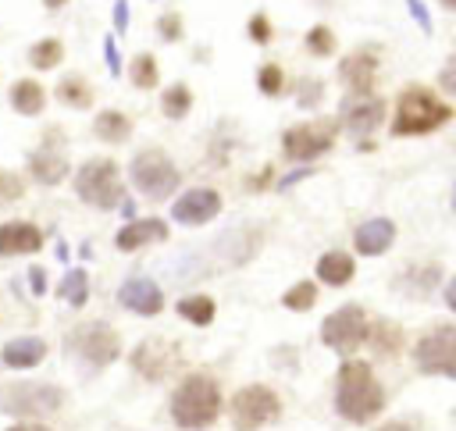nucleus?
Segmentation results:
<instances>
[{
	"instance_id": "nucleus-43",
	"label": "nucleus",
	"mask_w": 456,
	"mask_h": 431,
	"mask_svg": "<svg viewBox=\"0 0 456 431\" xmlns=\"http://www.w3.org/2000/svg\"><path fill=\"white\" fill-rule=\"evenodd\" d=\"M438 85H442L449 96H456V53L442 64V71H438Z\"/></svg>"
},
{
	"instance_id": "nucleus-41",
	"label": "nucleus",
	"mask_w": 456,
	"mask_h": 431,
	"mask_svg": "<svg viewBox=\"0 0 456 431\" xmlns=\"http://www.w3.org/2000/svg\"><path fill=\"white\" fill-rule=\"evenodd\" d=\"M25 281H28V292H32V296H46V289H50L46 267H39V264H32V267L25 271Z\"/></svg>"
},
{
	"instance_id": "nucleus-47",
	"label": "nucleus",
	"mask_w": 456,
	"mask_h": 431,
	"mask_svg": "<svg viewBox=\"0 0 456 431\" xmlns=\"http://www.w3.org/2000/svg\"><path fill=\"white\" fill-rule=\"evenodd\" d=\"M378 431H406L403 424H385V427H378Z\"/></svg>"
},
{
	"instance_id": "nucleus-5",
	"label": "nucleus",
	"mask_w": 456,
	"mask_h": 431,
	"mask_svg": "<svg viewBox=\"0 0 456 431\" xmlns=\"http://www.w3.org/2000/svg\"><path fill=\"white\" fill-rule=\"evenodd\" d=\"M71 189L93 210H114L125 199L121 167L110 157H89V160H82L75 167V175H71Z\"/></svg>"
},
{
	"instance_id": "nucleus-25",
	"label": "nucleus",
	"mask_w": 456,
	"mask_h": 431,
	"mask_svg": "<svg viewBox=\"0 0 456 431\" xmlns=\"http://www.w3.org/2000/svg\"><path fill=\"white\" fill-rule=\"evenodd\" d=\"M25 61H28V68H36V71H53V68H61V61H64V43H61L57 36H43V39H36V43L28 46Z\"/></svg>"
},
{
	"instance_id": "nucleus-34",
	"label": "nucleus",
	"mask_w": 456,
	"mask_h": 431,
	"mask_svg": "<svg viewBox=\"0 0 456 431\" xmlns=\"http://www.w3.org/2000/svg\"><path fill=\"white\" fill-rule=\"evenodd\" d=\"M281 85H285V75H281L278 64H260V68H256V89H260L264 96H278Z\"/></svg>"
},
{
	"instance_id": "nucleus-36",
	"label": "nucleus",
	"mask_w": 456,
	"mask_h": 431,
	"mask_svg": "<svg viewBox=\"0 0 456 431\" xmlns=\"http://www.w3.org/2000/svg\"><path fill=\"white\" fill-rule=\"evenodd\" d=\"M321 96H324V82L321 78H299V85H296V103L299 107H317Z\"/></svg>"
},
{
	"instance_id": "nucleus-33",
	"label": "nucleus",
	"mask_w": 456,
	"mask_h": 431,
	"mask_svg": "<svg viewBox=\"0 0 456 431\" xmlns=\"http://www.w3.org/2000/svg\"><path fill=\"white\" fill-rule=\"evenodd\" d=\"M281 303H285L289 310H310V306L317 303V285H314V281H299V285H292V289L281 296Z\"/></svg>"
},
{
	"instance_id": "nucleus-27",
	"label": "nucleus",
	"mask_w": 456,
	"mask_h": 431,
	"mask_svg": "<svg viewBox=\"0 0 456 431\" xmlns=\"http://www.w3.org/2000/svg\"><path fill=\"white\" fill-rule=\"evenodd\" d=\"M353 256L349 253H338V249H331V253H324L321 260H317V278L324 281V285H346L349 278H353Z\"/></svg>"
},
{
	"instance_id": "nucleus-4",
	"label": "nucleus",
	"mask_w": 456,
	"mask_h": 431,
	"mask_svg": "<svg viewBox=\"0 0 456 431\" xmlns=\"http://www.w3.org/2000/svg\"><path fill=\"white\" fill-rule=\"evenodd\" d=\"M452 118V107L438 100L428 85H406L395 100V118H392V135H424L442 128Z\"/></svg>"
},
{
	"instance_id": "nucleus-9",
	"label": "nucleus",
	"mask_w": 456,
	"mask_h": 431,
	"mask_svg": "<svg viewBox=\"0 0 456 431\" xmlns=\"http://www.w3.org/2000/svg\"><path fill=\"white\" fill-rule=\"evenodd\" d=\"M25 175H28L36 185H46V189L61 185V182L71 175V164H68V157H64V146H61V132H57V128H50L46 139H43L36 150H28V157H25Z\"/></svg>"
},
{
	"instance_id": "nucleus-24",
	"label": "nucleus",
	"mask_w": 456,
	"mask_h": 431,
	"mask_svg": "<svg viewBox=\"0 0 456 431\" xmlns=\"http://www.w3.org/2000/svg\"><path fill=\"white\" fill-rule=\"evenodd\" d=\"M53 96H57V103H64L71 110L93 107V85L82 75H61V82L53 85Z\"/></svg>"
},
{
	"instance_id": "nucleus-42",
	"label": "nucleus",
	"mask_w": 456,
	"mask_h": 431,
	"mask_svg": "<svg viewBox=\"0 0 456 431\" xmlns=\"http://www.w3.org/2000/svg\"><path fill=\"white\" fill-rule=\"evenodd\" d=\"M110 21H114V36H125V32H128V21H132V7H128V0H114Z\"/></svg>"
},
{
	"instance_id": "nucleus-3",
	"label": "nucleus",
	"mask_w": 456,
	"mask_h": 431,
	"mask_svg": "<svg viewBox=\"0 0 456 431\" xmlns=\"http://www.w3.org/2000/svg\"><path fill=\"white\" fill-rule=\"evenodd\" d=\"M221 413V388L210 374H185L171 392V420L182 431H200Z\"/></svg>"
},
{
	"instance_id": "nucleus-45",
	"label": "nucleus",
	"mask_w": 456,
	"mask_h": 431,
	"mask_svg": "<svg viewBox=\"0 0 456 431\" xmlns=\"http://www.w3.org/2000/svg\"><path fill=\"white\" fill-rule=\"evenodd\" d=\"M445 303H449V310H456V278L445 285Z\"/></svg>"
},
{
	"instance_id": "nucleus-37",
	"label": "nucleus",
	"mask_w": 456,
	"mask_h": 431,
	"mask_svg": "<svg viewBox=\"0 0 456 431\" xmlns=\"http://www.w3.org/2000/svg\"><path fill=\"white\" fill-rule=\"evenodd\" d=\"M100 50H103V64H107L110 78H118V75L125 71V61H121V50H118V43H114V32H107V36L100 39Z\"/></svg>"
},
{
	"instance_id": "nucleus-15",
	"label": "nucleus",
	"mask_w": 456,
	"mask_h": 431,
	"mask_svg": "<svg viewBox=\"0 0 456 431\" xmlns=\"http://www.w3.org/2000/svg\"><path fill=\"white\" fill-rule=\"evenodd\" d=\"M338 118H342V125L353 132V135H367V132H374L378 125H381V118H385V100L381 96H374V93H367V96H342V103H338Z\"/></svg>"
},
{
	"instance_id": "nucleus-12",
	"label": "nucleus",
	"mask_w": 456,
	"mask_h": 431,
	"mask_svg": "<svg viewBox=\"0 0 456 431\" xmlns=\"http://www.w3.org/2000/svg\"><path fill=\"white\" fill-rule=\"evenodd\" d=\"M321 338H324V346L335 349V353H353V349H360V346L367 342V317H363V310H360V306H342V310L328 313L324 324H321Z\"/></svg>"
},
{
	"instance_id": "nucleus-35",
	"label": "nucleus",
	"mask_w": 456,
	"mask_h": 431,
	"mask_svg": "<svg viewBox=\"0 0 456 431\" xmlns=\"http://www.w3.org/2000/svg\"><path fill=\"white\" fill-rule=\"evenodd\" d=\"M182 14L178 11H164L160 18H157V36L164 39V43H178L182 39Z\"/></svg>"
},
{
	"instance_id": "nucleus-1",
	"label": "nucleus",
	"mask_w": 456,
	"mask_h": 431,
	"mask_svg": "<svg viewBox=\"0 0 456 431\" xmlns=\"http://www.w3.org/2000/svg\"><path fill=\"white\" fill-rule=\"evenodd\" d=\"M68 403V392L57 381H36V378H21V381H4L0 385V413L11 420H36L46 424L53 413H61Z\"/></svg>"
},
{
	"instance_id": "nucleus-32",
	"label": "nucleus",
	"mask_w": 456,
	"mask_h": 431,
	"mask_svg": "<svg viewBox=\"0 0 456 431\" xmlns=\"http://www.w3.org/2000/svg\"><path fill=\"white\" fill-rule=\"evenodd\" d=\"M306 50H310L314 57H331V53H335V32H331L328 25H314V28L306 32Z\"/></svg>"
},
{
	"instance_id": "nucleus-7",
	"label": "nucleus",
	"mask_w": 456,
	"mask_h": 431,
	"mask_svg": "<svg viewBox=\"0 0 456 431\" xmlns=\"http://www.w3.org/2000/svg\"><path fill=\"white\" fill-rule=\"evenodd\" d=\"M128 178L135 185V192H142L146 199L160 203L178 189V167L171 164V157L164 150H139L128 164Z\"/></svg>"
},
{
	"instance_id": "nucleus-10",
	"label": "nucleus",
	"mask_w": 456,
	"mask_h": 431,
	"mask_svg": "<svg viewBox=\"0 0 456 431\" xmlns=\"http://www.w3.org/2000/svg\"><path fill=\"white\" fill-rule=\"evenodd\" d=\"M278 395L267 385H246L232 395V424L239 431H256L278 417Z\"/></svg>"
},
{
	"instance_id": "nucleus-8",
	"label": "nucleus",
	"mask_w": 456,
	"mask_h": 431,
	"mask_svg": "<svg viewBox=\"0 0 456 431\" xmlns=\"http://www.w3.org/2000/svg\"><path fill=\"white\" fill-rule=\"evenodd\" d=\"M335 135H338V121L335 118L303 121V125H292L281 135V150L292 160H314V157H321V153H328L335 146Z\"/></svg>"
},
{
	"instance_id": "nucleus-29",
	"label": "nucleus",
	"mask_w": 456,
	"mask_h": 431,
	"mask_svg": "<svg viewBox=\"0 0 456 431\" xmlns=\"http://www.w3.org/2000/svg\"><path fill=\"white\" fill-rule=\"evenodd\" d=\"M128 78H132V85L135 89H157V82H160V68H157V57L153 53H135L132 61H128Z\"/></svg>"
},
{
	"instance_id": "nucleus-48",
	"label": "nucleus",
	"mask_w": 456,
	"mask_h": 431,
	"mask_svg": "<svg viewBox=\"0 0 456 431\" xmlns=\"http://www.w3.org/2000/svg\"><path fill=\"white\" fill-rule=\"evenodd\" d=\"M438 4H442L445 11H456V0H438Z\"/></svg>"
},
{
	"instance_id": "nucleus-38",
	"label": "nucleus",
	"mask_w": 456,
	"mask_h": 431,
	"mask_svg": "<svg viewBox=\"0 0 456 431\" xmlns=\"http://www.w3.org/2000/svg\"><path fill=\"white\" fill-rule=\"evenodd\" d=\"M367 335H370V342H378V349H381L385 356H388V353H392V349L399 346V331H395V328H392L388 321H381V324H374V328H370Z\"/></svg>"
},
{
	"instance_id": "nucleus-39",
	"label": "nucleus",
	"mask_w": 456,
	"mask_h": 431,
	"mask_svg": "<svg viewBox=\"0 0 456 431\" xmlns=\"http://www.w3.org/2000/svg\"><path fill=\"white\" fill-rule=\"evenodd\" d=\"M246 32H249V39L256 43V46H267L271 43V36H274V28H271V21H267V14H253L249 21H246Z\"/></svg>"
},
{
	"instance_id": "nucleus-2",
	"label": "nucleus",
	"mask_w": 456,
	"mask_h": 431,
	"mask_svg": "<svg viewBox=\"0 0 456 431\" xmlns=\"http://www.w3.org/2000/svg\"><path fill=\"white\" fill-rule=\"evenodd\" d=\"M385 406V392L370 370V363L363 360H349L338 367V378H335V410L346 417V420H370L378 417Z\"/></svg>"
},
{
	"instance_id": "nucleus-14",
	"label": "nucleus",
	"mask_w": 456,
	"mask_h": 431,
	"mask_svg": "<svg viewBox=\"0 0 456 431\" xmlns=\"http://www.w3.org/2000/svg\"><path fill=\"white\" fill-rule=\"evenodd\" d=\"M43 242H46V235L36 221H21V217L0 221V260L32 256V253L43 249Z\"/></svg>"
},
{
	"instance_id": "nucleus-17",
	"label": "nucleus",
	"mask_w": 456,
	"mask_h": 431,
	"mask_svg": "<svg viewBox=\"0 0 456 431\" xmlns=\"http://www.w3.org/2000/svg\"><path fill=\"white\" fill-rule=\"evenodd\" d=\"M50 356V342L43 335H14L0 346V367L4 370H32Z\"/></svg>"
},
{
	"instance_id": "nucleus-16",
	"label": "nucleus",
	"mask_w": 456,
	"mask_h": 431,
	"mask_svg": "<svg viewBox=\"0 0 456 431\" xmlns=\"http://www.w3.org/2000/svg\"><path fill=\"white\" fill-rule=\"evenodd\" d=\"M118 303H121L125 310L139 313V317H157V313L164 310V292H160V285H157L153 278L135 274V278H125V281H121Z\"/></svg>"
},
{
	"instance_id": "nucleus-22",
	"label": "nucleus",
	"mask_w": 456,
	"mask_h": 431,
	"mask_svg": "<svg viewBox=\"0 0 456 431\" xmlns=\"http://www.w3.org/2000/svg\"><path fill=\"white\" fill-rule=\"evenodd\" d=\"M7 103H11L14 114L36 118V114H43V107H46V89H43V82H36V78H18V82L11 85V93H7Z\"/></svg>"
},
{
	"instance_id": "nucleus-40",
	"label": "nucleus",
	"mask_w": 456,
	"mask_h": 431,
	"mask_svg": "<svg viewBox=\"0 0 456 431\" xmlns=\"http://www.w3.org/2000/svg\"><path fill=\"white\" fill-rule=\"evenodd\" d=\"M406 11H410V18L417 21V28H420V32H428V36L435 32V21H431V14H428V4H424V0H406Z\"/></svg>"
},
{
	"instance_id": "nucleus-13",
	"label": "nucleus",
	"mask_w": 456,
	"mask_h": 431,
	"mask_svg": "<svg viewBox=\"0 0 456 431\" xmlns=\"http://www.w3.org/2000/svg\"><path fill=\"white\" fill-rule=\"evenodd\" d=\"M128 363H132V370L142 374L146 381H164V378L175 370V363H178V349H175V342H167V338H142V342L128 353Z\"/></svg>"
},
{
	"instance_id": "nucleus-28",
	"label": "nucleus",
	"mask_w": 456,
	"mask_h": 431,
	"mask_svg": "<svg viewBox=\"0 0 456 431\" xmlns=\"http://www.w3.org/2000/svg\"><path fill=\"white\" fill-rule=\"evenodd\" d=\"M192 110V89L185 82H175L160 93V114L171 118V121H182L185 114Z\"/></svg>"
},
{
	"instance_id": "nucleus-20",
	"label": "nucleus",
	"mask_w": 456,
	"mask_h": 431,
	"mask_svg": "<svg viewBox=\"0 0 456 431\" xmlns=\"http://www.w3.org/2000/svg\"><path fill=\"white\" fill-rule=\"evenodd\" d=\"M374 68H378V57H374V50L363 46V50H353L342 57L338 75L356 96H367V93H374Z\"/></svg>"
},
{
	"instance_id": "nucleus-11",
	"label": "nucleus",
	"mask_w": 456,
	"mask_h": 431,
	"mask_svg": "<svg viewBox=\"0 0 456 431\" xmlns=\"http://www.w3.org/2000/svg\"><path fill=\"white\" fill-rule=\"evenodd\" d=\"M413 360L424 374H445L456 378V328L452 324H438L435 331L420 335V342L413 346Z\"/></svg>"
},
{
	"instance_id": "nucleus-6",
	"label": "nucleus",
	"mask_w": 456,
	"mask_h": 431,
	"mask_svg": "<svg viewBox=\"0 0 456 431\" xmlns=\"http://www.w3.org/2000/svg\"><path fill=\"white\" fill-rule=\"evenodd\" d=\"M64 349L86 370H107L121 356V338L107 321H82V324H75L68 331Z\"/></svg>"
},
{
	"instance_id": "nucleus-46",
	"label": "nucleus",
	"mask_w": 456,
	"mask_h": 431,
	"mask_svg": "<svg viewBox=\"0 0 456 431\" xmlns=\"http://www.w3.org/2000/svg\"><path fill=\"white\" fill-rule=\"evenodd\" d=\"M64 4H68V0H43V7H46V11H61Z\"/></svg>"
},
{
	"instance_id": "nucleus-44",
	"label": "nucleus",
	"mask_w": 456,
	"mask_h": 431,
	"mask_svg": "<svg viewBox=\"0 0 456 431\" xmlns=\"http://www.w3.org/2000/svg\"><path fill=\"white\" fill-rule=\"evenodd\" d=\"M4 431H50L46 424H36V420H11Z\"/></svg>"
},
{
	"instance_id": "nucleus-30",
	"label": "nucleus",
	"mask_w": 456,
	"mask_h": 431,
	"mask_svg": "<svg viewBox=\"0 0 456 431\" xmlns=\"http://www.w3.org/2000/svg\"><path fill=\"white\" fill-rule=\"evenodd\" d=\"M175 310H178L189 324H200V328L214 321V299H210V296H203V292H196V296H182Z\"/></svg>"
},
{
	"instance_id": "nucleus-26",
	"label": "nucleus",
	"mask_w": 456,
	"mask_h": 431,
	"mask_svg": "<svg viewBox=\"0 0 456 431\" xmlns=\"http://www.w3.org/2000/svg\"><path fill=\"white\" fill-rule=\"evenodd\" d=\"M57 296H61L71 310H82L86 299H89V274H86V267H68L64 278L57 281Z\"/></svg>"
},
{
	"instance_id": "nucleus-31",
	"label": "nucleus",
	"mask_w": 456,
	"mask_h": 431,
	"mask_svg": "<svg viewBox=\"0 0 456 431\" xmlns=\"http://www.w3.org/2000/svg\"><path fill=\"white\" fill-rule=\"evenodd\" d=\"M25 192H28L25 175H18V171H11V167H0V210L21 203Z\"/></svg>"
},
{
	"instance_id": "nucleus-19",
	"label": "nucleus",
	"mask_w": 456,
	"mask_h": 431,
	"mask_svg": "<svg viewBox=\"0 0 456 431\" xmlns=\"http://www.w3.org/2000/svg\"><path fill=\"white\" fill-rule=\"evenodd\" d=\"M164 239H167V221H160V217H132V221H125L118 228L114 246L121 253H135V249H142L150 242H164Z\"/></svg>"
},
{
	"instance_id": "nucleus-23",
	"label": "nucleus",
	"mask_w": 456,
	"mask_h": 431,
	"mask_svg": "<svg viewBox=\"0 0 456 431\" xmlns=\"http://www.w3.org/2000/svg\"><path fill=\"white\" fill-rule=\"evenodd\" d=\"M93 135L100 142H107V146H121V142L132 139V118L121 114V110H114V107H107V110H100L93 118Z\"/></svg>"
},
{
	"instance_id": "nucleus-49",
	"label": "nucleus",
	"mask_w": 456,
	"mask_h": 431,
	"mask_svg": "<svg viewBox=\"0 0 456 431\" xmlns=\"http://www.w3.org/2000/svg\"><path fill=\"white\" fill-rule=\"evenodd\" d=\"M452 210H456V185H452Z\"/></svg>"
},
{
	"instance_id": "nucleus-18",
	"label": "nucleus",
	"mask_w": 456,
	"mask_h": 431,
	"mask_svg": "<svg viewBox=\"0 0 456 431\" xmlns=\"http://www.w3.org/2000/svg\"><path fill=\"white\" fill-rule=\"evenodd\" d=\"M217 210H221V196H217L214 189H189V192H182V196L171 203V217H175L178 224H192V228L214 221Z\"/></svg>"
},
{
	"instance_id": "nucleus-21",
	"label": "nucleus",
	"mask_w": 456,
	"mask_h": 431,
	"mask_svg": "<svg viewBox=\"0 0 456 431\" xmlns=\"http://www.w3.org/2000/svg\"><path fill=\"white\" fill-rule=\"evenodd\" d=\"M392 239H395V224H392L388 217H370V221H363V224L356 228L353 246H356V253H363V256H378V253H385V249L392 246Z\"/></svg>"
}]
</instances>
